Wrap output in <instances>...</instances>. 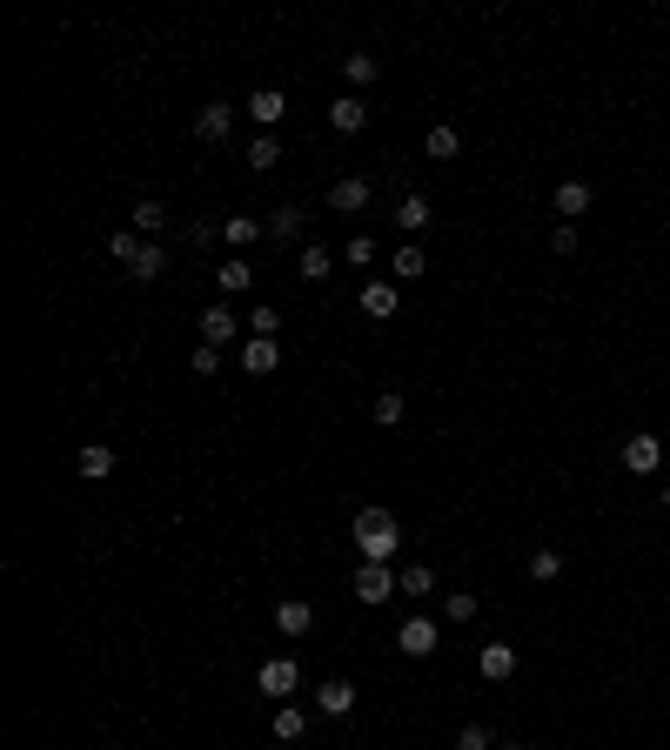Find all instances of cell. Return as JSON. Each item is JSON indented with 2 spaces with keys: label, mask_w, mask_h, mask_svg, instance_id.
<instances>
[{
  "label": "cell",
  "mask_w": 670,
  "mask_h": 750,
  "mask_svg": "<svg viewBox=\"0 0 670 750\" xmlns=\"http://www.w3.org/2000/svg\"><path fill=\"white\" fill-rule=\"evenodd\" d=\"M396 543H402V530H396V516H389V509H356V550H362V563H389Z\"/></svg>",
  "instance_id": "obj_1"
},
{
  "label": "cell",
  "mask_w": 670,
  "mask_h": 750,
  "mask_svg": "<svg viewBox=\"0 0 670 750\" xmlns=\"http://www.w3.org/2000/svg\"><path fill=\"white\" fill-rule=\"evenodd\" d=\"M436 643H443V623H436V617H423V610H416V617H402V630H396L402 657H436Z\"/></svg>",
  "instance_id": "obj_2"
},
{
  "label": "cell",
  "mask_w": 670,
  "mask_h": 750,
  "mask_svg": "<svg viewBox=\"0 0 670 750\" xmlns=\"http://www.w3.org/2000/svg\"><path fill=\"white\" fill-rule=\"evenodd\" d=\"M356 596L362 603H389V596H402V576L389 570V563H362L356 570Z\"/></svg>",
  "instance_id": "obj_3"
},
{
  "label": "cell",
  "mask_w": 670,
  "mask_h": 750,
  "mask_svg": "<svg viewBox=\"0 0 670 750\" xmlns=\"http://www.w3.org/2000/svg\"><path fill=\"white\" fill-rule=\"evenodd\" d=\"M255 684H262V697H295V684H302V670H295L289 657H268L262 670H255Z\"/></svg>",
  "instance_id": "obj_4"
},
{
  "label": "cell",
  "mask_w": 670,
  "mask_h": 750,
  "mask_svg": "<svg viewBox=\"0 0 670 750\" xmlns=\"http://www.w3.org/2000/svg\"><path fill=\"white\" fill-rule=\"evenodd\" d=\"M657 463H664V442L650 436V429H637V436L624 442V469H630V476H650Z\"/></svg>",
  "instance_id": "obj_5"
},
{
  "label": "cell",
  "mask_w": 670,
  "mask_h": 750,
  "mask_svg": "<svg viewBox=\"0 0 670 750\" xmlns=\"http://www.w3.org/2000/svg\"><path fill=\"white\" fill-rule=\"evenodd\" d=\"M315 710H322V717H349V710H356V684H349V677L315 684Z\"/></svg>",
  "instance_id": "obj_6"
},
{
  "label": "cell",
  "mask_w": 670,
  "mask_h": 750,
  "mask_svg": "<svg viewBox=\"0 0 670 750\" xmlns=\"http://www.w3.org/2000/svg\"><path fill=\"white\" fill-rule=\"evenodd\" d=\"M248 114H255V128H262V134H275V121L289 114V94H282V88H255V94H248Z\"/></svg>",
  "instance_id": "obj_7"
},
{
  "label": "cell",
  "mask_w": 670,
  "mask_h": 750,
  "mask_svg": "<svg viewBox=\"0 0 670 750\" xmlns=\"http://www.w3.org/2000/svg\"><path fill=\"white\" fill-rule=\"evenodd\" d=\"M476 670H483L490 684H510V677H516V643H483V657H476Z\"/></svg>",
  "instance_id": "obj_8"
},
{
  "label": "cell",
  "mask_w": 670,
  "mask_h": 750,
  "mask_svg": "<svg viewBox=\"0 0 670 750\" xmlns=\"http://www.w3.org/2000/svg\"><path fill=\"white\" fill-rule=\"evenodd\" d=\"M329 208H335V215H362V208H369V181H362V175H342V181L329 188Z\"/></svg>",
  "instance_id": "obj_9"
},
{
  "label": "cell",
  "mask_w": 670,
  "mask_h": 750,
  "mask_svg": "<svg viewBox=\"0 0 670 750\" xmlns=\"http://www.w3.org/2000/svg\"><path fill=\"white\" fill-rule=\"evenodd\" d=\"M329 128H335V134H362V128H369V108H362V94H342V101H329Z\"/></svg>",
  "instance_id": "obj_10"
},
{
  "label": "cell",
  "mask_w": 670,
  "mask_h": 750,
  "mask_svg": "<svg viewBox=\"0 0 670 750\" xmlns=\"http://www.w3.org/2000/svg\"><path fill=\"white\" fill-rule=\"evenodd\" d=\"M309 623H315V603H302V596L275 603V630H282V637H309Z\"/></svg>",
  "instance_id": "obj_11"
},
{
  "label": "cell",
  "mask_w": 670,
  "mask_h": 750,
  "mask_svg": "<svg viewBox=\"0 0 670 750\" xmlns=\"http://www.w3.org/2000/svg\"><path fill=\"white\" fill-rule=\"evenodd\" d=\"M228 128H235V108H228V101H208V108L195 114V134H201V141H228Z\"/></svg>",
  "instance_id": "obj_12"
},
{
  "label": "cell",
  "mask_w": 670,
  "mask_h": 750,
  "mask_svg": "<svg viewBox=\"0 0 670 750\" xmlns=\"http://www.w3.org/2000/svg\"><path fill=\"white\" fill-rule=\"evenodd\" d=\"M242 369L248 375H275V369H282V349L262 342V335H248V342H242Z\"/></svg>",
  "instance_id": "obj_13"
},
{
  "label": "cell",
  "mask_w": 670,
  "mask_h": 750,
  "mask_svg": "<svg viewBox=\"0 0 670 750\" xmlns=\"http://www.w3.org/2000/svg\"><path fill=\"white\" fill-rule=\"evenodd\" d=\"M235 329H242V322H235V315H228L222 302H215V309H201V342H208V349H222V342H235Z\"/></svg>",
  "instance_id": "obj_14"
},
{
  "label": "cell",
  "mask_w": 670,
  "mask_h": 750,
  "mask_svg": "<svg viewBox=\"0 0 670 750\" xmlns=\"http://www.w3.org/2000/svg\"><path fill=\"white\" fill-rule=\"evenodd\" d=\"M74 469H81L88 483H108V476H114V449H108V442H88V449L74 456Z\"/></svg>",
  "instance_id": "obj_15"
},
{
  "label": "cell",
  "mask_w": 670,
  "mask_h": 750,
  "mask_svg": "<svg viewBox=\"0 0 670 750\" xmlns=\"http://www.w3.org/2000/svg\"><path fill=\"white\" fill-rule=\"evenodd\" d=\"M128 215H134V235H148V242H155L161 228H168V208H161L155 195H141V201L128 208Z\"/></svg>",
  "instance_id": "obj_16"
},
{
  "label": "cell",
  "mask_w": 670,
  "mask_h": 750,
  "mask_svg": "<svg viewBox=\"0 0 670 750\" xmlns=\"http://www.w3.org/2000/svg\"><path fill=\"white\" fill-rule=\"evenodd\" d=\"M362 315L389 322V315H396V282H362Z\"/></svg>",
  "instance_id": "obj_17"
},
{
  "label": "cell",
  "mask_w": 670,
  "mask_h": 750,
  "mask_svg": "<svg viewBox=\"0 0 670 750\" xmlns=\"http://www.w3.org/2000/svg\"><path fill=\"white\" fill-rule=\"evenodd\" d=\"M161 268H168V248H161V242H141V255L128 262V275H134V282H155Z\"/></svg>",
  "instance_id": "obj_18"
},
{
  "label": "cell",
  "mask_w": 670,
  "mask_h": 750,
  "mask_svg": "<svg viewBox=\"0 0 670 750\" xmlns=\"http://www.w3.org/2000/svg\"><path fill=\"white\" fill-rule=\"evenodd\" d=\"M557 215H563V221L590 215V181H563V188H557Z\"/></svg>",
  "instance_id": "obj_19"
},
{
  "label": "cell",
  "mask_w": 670,
  "mask_h": 750,
  "mask_svg": "<svg viewBox=\"0 0 670 750\" xmlns=\"http://www.w3.org/2000/svg\"><path fill=\"white\" fill-rule=\"evenodd\" d=\"M402 596H409V603H429V596H436V570H429V563H409V570H402Z\"/></svg>",
  "instance_id": "obj_20"
},
{
  "label": "cell",
  "mask_w": 670,
  "mask_h": 750,
  "mask_svg": "<svg viewBox=\"0 0 670 750\" xmlns=\"http://www.w3.org/2000/svg\"><path fill=\"white\" fill-rule=\"evenodd\" d=\"M423 155H429V161H456V155H463V134H456V128H429Z\"/></svg>",
  "instance_id": "obj_21"
},
{
  "label": "cell",
  "mask_w": 670,
  "mask_h": 750,
  "mask_svg": "<svg viewBox=\"0 0 670 750\" xmlns=\"http://www.w3.org/2000/svg\"><path fill=\"white\" fill-rule=\"evenodd\" d=\"M429 215H436V208H429L423 195H402V201H396V221L409 228V235H423V228H429Z\"/></svg>",
  "instance_id": "obj_22"
},
{
  "label": "cell",
  "mask_w": 670,
  "mask_h": 750,
  "mask_svg": "<svg viewBox=\"0 0 670 750\" xmlns=\"http://www.w3.org/2000/svg\"><path fill=\"white\" fill-rule=\"evenodd\" d=\"M268 730H275L282 744H295V737L309 730V710H302V704H282V710H275V724H268Z\"/></svg>",
  "instance_id": "obj_23"
},
{
  "label": "cell",
  "mask_w": 670,
  "mask_h": 750,
  "mask_svg": "<svg viewBox=\"0 0 670 750\" xmlns=\"http://www.w3.org/2000/svg\"><path fill=\"white\" fill-rule=\"evenodd\" d=\"M268 235H275V242H295V235H302V208H295V201H282V208L268 215Z\"/></svg>",
  "instance_id": "obj_24"
},
{
  "label": "cell",
  "mask_w": 670,
  "mask_h": 750,
  "mask_svg": "<svg viewBox=\"0 0 670 750\" xmlns=\"http://www.w3.org/2000/svg\"><path fill=\"white\" fill-rule=\"evenodd\" d=\"M329 275H335V255H329V248H302V282H329Z\"/></svg>",
  "instance_id": "obj_25"
},
{
  "label": "cell",
  "mask_w": 670,
  "mask_h": 750,
  "mask_svg": "<svg viewBox=\"0 0 670 750\" xmlns=\"http://www.w3.org/2000/svg\"><path fill=\"white\" fill-rule=\"evenodd\" d=\"M275 161H282V141H275V134H255V148H248V168H255V175H268Z\"/></svg>",
  "instance_id": "obj_26"
},
{
  "label": "cell",
  "mask_w": 670,
  "mask_h": 750,
  "mask_svg": "<svg viewBox=\"0 0 670 750\" xmlns=\"http://www.w3.org/2000/svg\"><path fill=\"white\" fill-rule=\"evenodd\" d=\"M342 262H349V268H369V262H376V235H369V228H362V235H349V242H342Z\"/></svg>",
  "instance_id": "obj_27"
},
{
  "label": "cell",
  "mask_w": 670,
  "mask_h": 750,
  "mask_svg": "<svg viewBox=\"0 0 670 750\" xmlns=\"http://www.w3.org/2000/svg\"><path fill=\"white\" fill-rule=\"evenodd\" d=\"M389 268H396V282H416V275L429 268V255H423L416 242H409V248H396V262H389Z\"/></svg>",
  "instance_id": "obj_28"
},
{
  "label": "cell",
  "mask_w": 670,
  "mask_h": 750,
  "mask_svg": "<svg viewBox=\"0 0 670 750\" xmlns=\"http://www.w3.org/2000/svg\"><path fill=\"white\" fill-rule=\"evenodd\" d=\"M342 74H349V88H369L382 67H376V54H349V61H342Z\"/></svg>",
  "instance_id": "obj_29"
},
{
  "label": "cell",
  "mask_w": 670,
  "mask_h": 750,
  "mask_svg": "<svg viewBox=\"0 0 670 750\" xmlns=\"http://www.w3.org/2000/svg\"><path fill=\"white\" fill-rule=\"evenodd\" d=\"M255 235H262V228H255V215H228V221H222V242H235V248H248Z\"/></svg>",
  "instance_id": "obj_30"
},
{
  "label": "cell",
  "mask_w": 670,
  "mask_h": 750,
  "mask_svg": "<svg viewBox=\"0 0 670 750\" xmlns=\"http://www.w3.org/2000/svg\"><path fill=\"white\" fill-rule=\"evenodd\" d=\"M215 282H222L228 295H242V288L255 282V268H248V262H222V268H215Z\"/></svg>",
  "instance_id": "obj_31"
},
{
  "label": "cell",
  "mask_w": 670,
  "mask_h": 750,
  "mask_svg": "<svg viewBox=\"0 0 670 750\" xmlns=\"http://www.w3.org/2000/svg\"><path fill=\"white\" fill-rule=\"evenodd\" d=\"M469 617H476V596H469V590H449V596H443V623H469Z\"/></svg>",
  "instance_id": "obj_32"
},
{
  "label": "cell",
  "mask_w": 670,
  "mask_h": 750,
  "mask_svg": "<svg viewBox=\"0 0 670 750\" xmlns=\"http://www.w3.org/2000/svg\"><path fill=\"white\" fill-rule=\"evenodd\" d=\"M456 750H496V730L490 724H463L456 730Z\"/></svg>",
  "instance_id": "obj_33"
},
{
  "label": "cell",
  "mask_w": 670,
  "mask_h": 750,
  "mask_svg": "<svg viewBox=\"0 0 670 750\" xmlns=\"http://www.w3.org/2000/svg\"><path fill=\"white\" fill-rule=\"evenodd\" d=\"M530 576H536V583H557V576H563V556H557V550H536V556H530Z\"/></svg>",
  "instance_id": "obj_34"
},
{
  "label": "cell",
  "mask_w": 670,
  "mask_h": 750,
  "mask_svg": "<svg viewBox=\"0 0 670 750\" xmlns=\"http://www.w3.org/2000/svg\"><path fill=\"white\" fill-rule=\"evenodd\" d=\"M369 416H376V429H396V422H402V396H396V389H389V396H376V409H369Z\"/></svg>",
  "instance_id": "obj_35"
},
{
  "label": "cell",
  "mask_w": 670,
  "mask_h": 750,
  "mask_svg": "<svg viewBox=\"0 0 670 750\" xmlns=\"http://www.w3.org/2000/svg\"><path fill=\"white\" fill-rule=\"evenodd\" d=\"M108 255H114V262H134V255H141V235H134V228H121V235L108 242Z\"/></svg>",
  "instance_id": "obj_36"
},
{
  "label": "cell",
  "mask_w": 670,
  "mask_h": 750,
  "mask_svg": "<svg viewBox=\"0 0 670 750\" xmlns=\"http://www.w3.org/2000/svg\"><path fill=\"white\" fill-rule=\"evenodd\" d=\"M275 329H282V315H275V309H255V315H248V335H262V342H275Z\"/></svg>",
  "instance_id": "obj_37"
},
{
  "label": "cell",
  "mask_w": 670,
  "mask_h": 750,
  "mask_svg": "<svg viewBox=\"0 0 670 750\" xmlns=\"http://www.w3.org/2000/svg\"><path fill=\"white\" fill-rule=\"evenodd\" d=\"M222 369V349H208V342H195V375H215Z\"/></svg>",
  "instance_id": "obj_38"
},
{
  "label": "cell",
  "mask_w": 670,
  "mask_h": 750,
  "mask_svg": "<svg viewBox=\"0 0 670 750\" xmlns=\"http://www.w3.org/2000/svg\"><path fill=\"white\" fill-rule=\"evenodd\" d=\"M496 750H523V744H496Z\"/></svg>",
  "instance_id": "obj_39"
},
{
  "label": "cell",
  "mask_w": 670,
  "mask_h": 750,
  "mask_svg": "<svg viewBox=\"0 0 670 750\" xmlns=\"http://www.w3.org/2000/svg\"><path fill=\"white\" fill-rule=\"evenodd\" d=\"M664 509H670V483H664Z\"/></svg>",
  "instance_id": "obj_40"
}]
</instances>
